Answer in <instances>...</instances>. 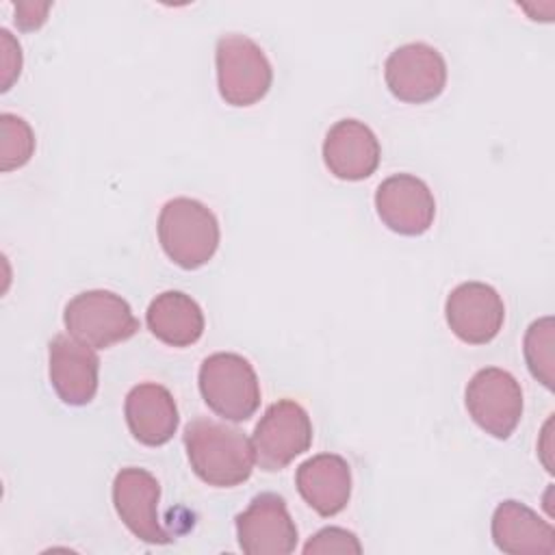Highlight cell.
Wrapping results in <instances>:
<instances>
[{"label": "cell", "instance_id": "obj_13", "mask_svg": "<svg viewBox=\"0 0 555 555\" xmlns=\"http://www.w3.org/2000/svg\"><path fill=\"white\" fill-rule=\"evenodd\" d=\"M50 384L67 405H87L98 392L100 358L93 347L59 334L48 345Z\"/></svg>", "mask_w": 555, "mask_h": 555}, {"label": "cell", "instance_id": "obj_1", "mask_svg": "<svg viewBox=\"0 0 555 555\" xmlns=\"http://www.w3.org/2000/svg\"><path fill=\"white\" fill-rule=\"evenodd\" d=\"M184 449L193 473L215 488L247 481L256 464L251 440L215 418H193L184 429Z\"/></svg>", "mask_w": 555, "mask_h": 555}, {"label": "cell", "instance_id": "obj_6", "mask_svg": "<svg viewBox=\"0 0 555 555\" xmlns=\"http://www.w3.org/2000/svg\"><path fill=\"white\" fill-rule=\"evenodd\" d=\"M312 444V423L306 408L293 399L271 403L260 416L251 447L262 470H282Z\"/></svg>", "mask_w": 555, "mask_h": 555}, {"label": "cell", "instance_id": "obj_8", "mask_svg": "<svg viewBox=\"0 0 555 555\" xmlns=\"http://www.w3.org/2000/svg\"><path fill=\"white\" fill-rule=\"evenodd\" d=\"M384 80L397 100L423 104L436 100L444 91L447 63L429 43H405L388 54L384 63Z\"/></svg>", "mask_w": 555, "mask_h": 555}, {"label": "cell", "instance_id": "obj_19", "mask_svg": "<svg viewBox=\"0 0 555 555\" xmlns=\"http://www.w3.org/2000/svg\"><path fill=\"white\" fill-rule=\"evenodd\" d=\"M555 345V323L553 317H542L533 321L525 334L522 351L531 375L553 390V351Z\"/></svg>", "mask_w": 555, "mask_h": 555}, {"label": "cell", "instance_id": "obj_23", "mask_svg": "<svg viewBox=\"0 0 555 555\" xmlns=\"http://www.w3.org/2000/svg\"><path fill=\"white\" fill-rule=\"evenodd\" d=\"M50 2H17L15 7V22L22 30H35L46 22V15L50 11Z\"/></svg>", "mask_w": 555, "mask_h": 555}, {"label": "cell", "instance_id": "obj_15", "mask_svg": "<svg viewBox=\"0 0 555 555\" xmlns=\"http://www.w3.org/2000/svg\"><path fill=\"white\" fill-rule=\"evenodd\" d=\"M301 499L323 518L343 512L351 496V468L336 453H319L299 464L295 475Z\"/></svg>", "mask_w": 555, "mask_h": 555}, {"label": "cell", "instance_id": "obj_9", "mask_svg": "<svg viewBox=\"0 0 555 555\" xmlns=\"http://www.w3.org/2000/svg\"><path fill=\"white\" fill-rule=\"evenodd\" d=\"M236 538L245 555H288L297 546V527L284 499L275 492L256 494L236 516Z\"/></svg>", "mask_w": 555, "mask_h": 555}, {"label": "cell", "instance_id": "obj_10", "mask_svg": "<svg viewBox=\"0 0 555 555\" xmlns=\"http://www.w3.org/2000/svg\"><path fill=\"white\" fill-rule=\"evenodd\" d=\"M158 499L160 483L145 468L128 466L113 479V505L117 516L134 538L147 544L171 542V535L163 529L158 518Z\"/></svg>", "mask_w": 555, "mask_h": 555}, {"label": "cell", "instance_id": "obj_21", "mask_svg": "<svg viewBox=\"0 0 555 555\" xmlns=\"http://www.w3.org/2000/svg\"><path fill=\"white\" fill-rule=\"evenodd\" d=\"M306 555H327V553H362V544L358 535L343 527H323L319 529L304 546Z\"/></svg>", "mask_w": 555, "mask_h": 555}, {"label": "cell", "instance_id": "obj_18", "mask_svg": "<svg viewBox=\"0 0 555 555\" xmlns=\"http://www.w3.org/2000/svg\"><path fill=\"white\" fill-rule=\"evenodd\" d=\"M150 332L169 347H189L204 334V312L199 304L182 291L156 295L145 312Z\"/></svg>", "mask_w": 555, "mask_h": 555}, {"label": "cell", "instance_id": "obj_20", "mask_svg": "<svg viewBox=\"0 0 555 555\" xmlns=\"http://www.w3.org/2000/svg\"><path fill=\"white\" fill-rule=\"evenodd\" d=\"M35 152V134L26 119L2 113L0 115V169L11 171L30 160Z\"/></svg>", "mask_w": 555, "mask_h": 555}, {"label": "cell", "instance_id": "obj_7", "mask_svg": "<svg viewBox=\"0 0 555 555\" xmlns=\"http://www.w3.org/2000/svg\"><path fill=\"white\" fill-rule=\"evenodd\" d=\"M470 418L492 438L505 440L522 416V390L516 377L503 369H479L464 392Z\"/></svg>", "mask_w": 555, "mask_h": 555}, {"label": "cell", "instance_id": "obj_17", "mask_svg": "<svg viewBox=\"0 0 555 555\" xmlns=\"http://www.w3.org/2000/svg\"><path fill=\"white\" fill-rule=\"evenodd\" d=\"M492 540L503 553H555V529L520 501L496 505L490 522Z\"/></svg>", "mask_w": 555, "mask_h": 555}, {"label": "cell", "instance_id": "obj_11", "mask_svg": "<svg viewBox=\"0 0 555 555\" xmlns=\"http://www.w3.org/2000/svg\"><path fill=\"white\" fill-rule=\"evenodd\" d=\"M444 317L451 332L466 345H486L503 327L505 306L501 295L483 282L457 284L447 301Z\"/></svg>", "mask_w": 555, "mask_h": 555}, {"label": "cell", "instance_id": "obj_3", "mask_svg": "<svg viewBox=\"0 0 555 555\" xmlns=\"http://www.w3.org/2000/svg\"><path fill=\"white\" fill-rule=\"evenodd\" d=\"M206 405L225 421H247L260 405V382L247 358L232 351L208 356L197 375Z\"/></svg>", "mask_w": 555, "mask_h": 555}, {"label": "cell", "instance_id": "obj_14", "mask_svg": "<svg viewBox=\"0 0 555 555\" xmlns=\"http://www.w3.org/2000/svg\"><path fill=\"white\" fill-rule=\"evenodd\" d=\"M379 141L360 119L336 121L323 141V163L338 180L358 182L369 178L379 165Z\"/></svg>", "mask_w": 555, "mask_h": 555}, {"label": "cell", "instance_id": "obj_12", "mask_svg": "<svg viewBox=\"0 0 555 555\" xmlns=\"http://www.w3.org/2000/svg\"><path fill=\"white\" fill-rule=\"evenodd\" d=\"M375 210L388 230L403 236H418L434 223L436 199L421 178L395 173L379 182Z\"/></svg>", "mask_w": 555, "mask_h": 555}, {"label": "cell", "instance_id": "obj_16", "mask_svg": "<svg viewBox=\"0 0 555 555\" xmlns=\"http://www.w3.org/2000/svg\"><path fill=\"white\" fill-rule=\"evenodd\" d=\"M124 416L134 440L145 447H160L169 442L180 423L171 392L154 382L130 388L124 403Z\"/></svg>", "mask_w": 555, "mask_h": 555}, {"label": "cell", "instance_id": "obj_2", "mask_svg": "<svg viewBox=\"0 0 555 555\" xmlns=\"http://www.w3.org/2000/svg\"><path fill=\"white\" fill-rule=\"evenodd\" d=\"M156 230L167 258L189 271L204 267L219 247L215 212L191 197L169 199L160 208Z\"/></svg>", "mask_w": 555, "mask_h": 555}, {"label": "cell", "instance_id": "obj_4", "mask_svg": "<svg viewBox=\"0 0 555 555\" xmlns=\"http://www.w3.org/2000/svg\"><path fill=\"white\" fill-rule=\"evenodd\" d=\"M63 323L69 336L93 349L124 343L139 330L130 304L121 295L104 288L74 295L65 306Z\"/></svg>", "mask_w": 555, "mask_h": 555}, {"label": "cell", "instance_id": "obj_5", "mask_svg": "<svg viewBox=\"0 0 555 555\" xmlns=\"http://www.w3.org/2000/svg\"><path fill=\"white\" fill-rule=\"evenodd\" d=\"M215 65L219 95L230 106H251L271 89V63L262 48L245 35H221L215 48Z\"/></svg>", "mask_w": 555, "mask_h": 555}, {"label": "cell", "instance_id": "obj_22", "mask_svg": "<svg viewBox=\"0 0 555 555\" xmlns=\"http://www.w3.org/2000/svg\"><path fill=\"white\" fill-rule=\"evenodd\" d=\"M0 65H2V91H7L22 69V50L20 43L11 37L7 28L0 30Z\"/></svg>", "mask_w": 555, "mask_h": 555}]
</instances>
